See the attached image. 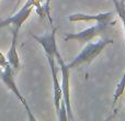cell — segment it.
Segmentation results:
<instances>
[{"instance_id": "277c9868", "label": "cell", "mask_w": 125, "mask_h": 121, "mask_svg": "<svg viewBox=\"0 0 125 121\" xmlns=\"http://www.w3.org/2000/svg\"><path fill=\"white\" fill-rule=\"evenodd\" d=\"M36 42L43 48L44 53L46 55V59H47V62L50 64L51 71L57 69L56 65H55V60H56L55 54H56V51L58 50L57 43H56V33L54 31H52L51 33L37 36Z\"/></svg>"}, {"instance_id": "ba28073f", "label": "cell", "mask_w": 125, "mask_h": 121, "mask_svg": "<svg viewBox=\"0 0 125 121\" xmlns=\"http://www.w3.org/2000/svg\"><path fill=\"white\" fill-rule=\"evenodd\" d=\"M18 32L19 31L13 29L12 30V41H11V45L9 48L8 53H7V60H8L9 64L12 66V68L14 71L20 68V57L18 54L17 50V39H18Z\"/></svg>"}, {"instance_id": "8992f818", "label": "cell", "mask_w": 125, "mask_h": 121, "mask_svg": "<svg viewBox=\"0 0 125 121\" xmlns=\"http://www.w3.org/2000/svg\"><path fill=\"white\" fill-rule=\"evenodd\" d=\"M114 18V12L109 11V12H104V13H99V14H94V15H89V14H83V13H75L68 17V20L70 22H78V21H84V22H89V21H95L97 23H102L105 25H114L115 21L113 20Z\"/></svg>"}, {"instance_id": "7c38bea8", "label": "cell", "mask_w": 125, "mask_h": 121, "mask_svg": "<svg viewBox=\"0 0 125 121\" xmlns=\"http://www.w3.org/2000/svg\"><path fill=\"white\" fill-rule=\"evenodd\" d=\"M20 2H21V0H18V1H17V4H15V9L18 8V6L20 4Z\"/></svg>"}, {"instance_id": "9c48e42d", "label": "cell", "mask_w": 125, "mask_h": 121, "mask_svg": "<svg viewBox=\"0 0 125 121\" xmlns=\"http://www.w3.org/2000/svg\"><path fill=\"white\" fill-rule=\"evenodd\" d=\"M58 116V119L61 121H67L68 120V116H67V109H66V105H65L64 100H61V107H59V110L57 112Z\"/></svg>"}, {"instance_id": "6da1fadb", "label": "cell", "mask_w": 125, "mask_h": 121, "mask_svg": "<svg viewBox=\"0 0 125 121\" xmlns=\"http://www.w3.org/2000/svg\"><path fill=\"white\" fill-rule=\"evenodd\" d=\"M113 43L112 39H100L94 43H89L82 48V51L71 60L68 65L70 69L76 68L86 63H91L108 45Z\"/></svg>"}, {"instance_id": "8fae6325", "label": "cell", "mask_w": 125, "mask_h": 121, "mask_svg": "<svg viewBox=\"0 0 125 121\" xmlns=\"http://www.w3.org/2000/svg\"><path fill=\"white\" fill-rule=\"evenodd\" d=\"M8 64H9V62H8V60H7V57L4 56L1 53V51H0V67L3 68V67H6Z\"/></svg>"}, {"instance_id": "52a82bcc", "label": "cell", "mask_w": 125, "mask_h": 121, "mask_svg": "<svg viewBox=\"0 0 125 121\" xmlns=\"http://www.w3.org/2000/svg\"><path fill=\"white\" fill-rule=\"evenodd\" d=\"M114 2V6H115V10H116V13L117 15L120 17L121 19L122 23H123V28H124V36H125V0H113ZM125 90V71H124V74L122 76L121 80L119 82L116 86V89H115V93H114V99H113V107L116 105L117 100L120 99L122 95H123Z\"/></svg>"}, {"instance_id": "3957f363", "label": "cell", "mask_w": 125, "mask_h": 121, "mask_svg": "<svg viewBox=\"0 0 125 121\" xmlns=\"http://www.w3.org/2000/svg\"><path fill=\"white\" fill-rule=\"evenodd\" d=\"M56 60L57 63L59 65V69L62 73V100L65 101L66 105V109H67V116H68V120H73V115L71 111V106H70V86H69V72L70 68L68 67V65L65 63V60H62V55L59 54L58 50L56 51Z\"/></svg>"}, {"instance_id": "30bf717a", "label": "cell", "mask_w": 125, "mask_h": 121, "mask_svg": "<svg viewBox=\"0 0 125 121\" xmlns=\"http://www.w3.org/2000/svg\"><path fill=\"white\" fill-rule=\"evenodd\" d=\"M50 4H51V0H45V3L43 4V9H44V12H45L46 17L48 18L51 23H53V20L52 17H51V10H50Z\"/></svg>"}, {"instance_id": "7a4b0ae2", "label": "cell", "mask_w": 125, "mask_h": 121, "mask_svg": "<svg viewBox=\"0 0 125 121\" xmlns=\"http://www.w3.org/2000/svg\"><path fill=\"white\" fill-rule=\"evenodd\" d=\"M0 78H1V80L4 83V85L8 87V89H10V90L14 94L17 99L23 105V107L26 110V113H28L29 119L32 120V121L36 120L35 117L33 116V113H32V111H31V109H30V107H29L24 96L22 95L21 91H20L19 88H18L17 83H15V80H14V69L12 68V66H11L10 64H8L6 67H3V68L0 67Z\"/></svg>"}, {"instance_id": "5b68a950", "label": "cell", "mask_w": 125, "mask_h": 121, "mask_svg": "<svg viewBox=\"0 0 125 121\" xmlns=\"http://www.w3.org/2000/svg\"><path fill=\"white\" fill-rule=\"evenodd\" d=\"M108 25L102 23H97L95 25H92L86 30L81 31L79 33H68L64 36L65 41H77L79 43H88L92 39H94L98 35L103 34V32L106 30Z\"/></svg>"}]
</instances>
